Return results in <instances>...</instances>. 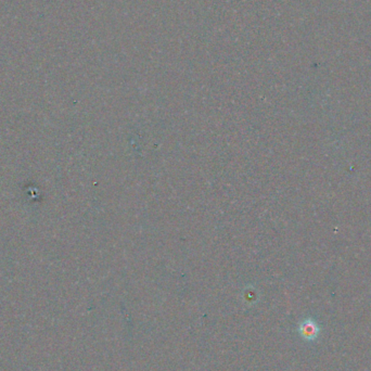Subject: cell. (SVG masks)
<instances>
[{"instance_id":"1","label":"cell","mask_w":371,"mask_h":371,"mask_svg":"<svg viewBox=\"0 0 371 371\" xmlns=\"http://www.w3.org/2000/svg\"><path fill=\"white\" fill-rule=\"evenodd\" d=\"M299 331L304 340L313 341L319 334V326L314 320H312V319H306V320L301 323Z\"/></svg>"}]
</instances>
